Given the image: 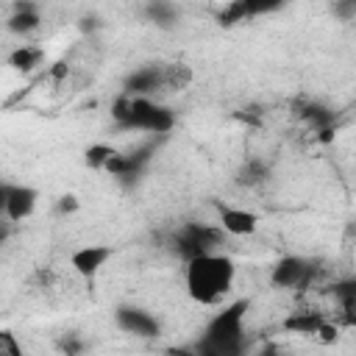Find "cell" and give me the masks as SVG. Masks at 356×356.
<instances>
[{"mask_svg":"<svg viewBox=\"0 0 356 356\" xmlns=\"http://www.w3.org/2000/svg\"><path fill=\"white\" fill-rule=\"evenodd\" d=\"M234 278H236V264L231 256L220 250H209L186 259V273H184L186 295L200 306H222L234 289Z\"/></svg>","mask_w":356,"mask_h":356,"instance_id":"6da1fadb","label":"cell"},{"mask_svg":"<svg viewBox=\"0 0 356 356\" xmlns=\"http://www.w3.org/2000/svg\"><path fill=\"white\" fill-rule=\"evenodd\" d=\"M111 120L120 128H134V131H147V134H167L175 125V114L167 106L153 103L150 97H136V95H120L111 106Z\"/></svg>","mask_w":356,"mask_h":356,"instance_id":"7a4b0ae2","label":"cell"},{"mask_svg":"<svg viewBox=\"0 0 356 356\" xmlns=\"http://www.w3.org/2000/svg\"><path fill=\"white\" fill-rule=\"evenodd\" d=\"M248 312V300L222 303V309L206 325V345L203 350L211 353H236L242 339V317Z\"/></svg>","mask_w":356,"mask_h":356,"instance_id":"3957f363","label":"cell"},{"mask_svg":"<svg viewBox=\"0 0 356 356\" xmlns=\"http://www.w3.org/2000/svg\"><path fill=\"white\" fill-rule=\"evenodd\" d=\"M222 239V228H211V225H200V222H189L184 225L178 234H175V250L178 256L186 261L197 253H209V250H217Z\"/></svg>","mask_w":356,"mask_h":356,"instance_id":"277c9868","label":"cell"},{"mask_svg":"<svg viewBox=\"0 0 356 356\" xmlns=\"http://www.w3.org/2000/svg\"><path fill=\"white\" fill-rule=\"evenodd\" d=\"M312 275H314V267H312L309 259H303V256H284V259L275 261V267L270 273V281L278 289H300V286H306V281Z\"/></svg>","mask_w":356,"mask_h":356,"instance_id":"5b68a950","label":"cell"},{"mask_svg":"<svg viewBox=\"0 0 356 356\" xmlns=\"http://www.w3.org/2000/svg\"><path fill=\"white\" fill-rule=\"evenodd\" d=\"M111 256H114L111 245H81V248H75L70 253V267H72L75 275L89 281V278H95L108 264Z\"/></svg>","mask_w":356,"mask_h":356,"instance_id":"8992f818","label":"cell"},{"mask_svg":"<svg viewBox=\"0 0 356 356\" xmlns=\"http://www.w3.org/2000/svg\"><path fill=\"white\" fill-rule=\"evenodd\" d=\"M39 197H42V195H39V189H36V186H28V184H8L6 209H3L6 220H11L14 225H17V222H22V220H28V217L36 211Z\"/></svg>","mask_w":356,"mask_h":356,"instance_id":"52a82bcc","label":"cell"},{"mask_svg":"<svg viewBox=\"0 0 356 356\" xmlns=\"http://www.w3.org/2000/svg\"><path fill=\"white\" fill-rule=\"evenodd\" d=\"M259 214L250 209H239V206H222L217 214V225L222 228V234L228 236H253L259 231Z\"/></svg>","mask_w":356,"mask_h":356,"instance_id":"ba28073f","label":"cell"},{"mask_svg":"<svg viewBox=\"0 0 356 356\" xmlns=\"http://www.w3.org/2000/svg\"><path fill=\"white\" fill-rule=\"evenodd\" d=\"M114 323L125 334H136V337H156L159 334V320L139 306H120L114 312Z\"/></svg>","mask_w":356,"mask_h":356,"instance_id":"9c48e42d","label":"cell"},{"mask_svg":"<svg viewBox=\"0 0 356 356\" xmlns=\"http://www.w3.org/2000/svg\"><path fill=\"white\" fill-rule=\"evenodd\" d=\"M289 0H234L225 11L228 22H239V19H250V17H261V14H273L278 8H284Z\"/></svg>","mask_w":356,"mask_h":356,"instance_id":"30bf717a","label":"cell"},{"mask_svg":"<svg viewBox=\"0 0 356 356\" xmlns=\"http://www.w3.org/2000/svg\"><path fill=\"white\" fill-rule=\"evenodd\" d=\"M6 28L14 33V36H31L42 28V17L36 11V6H28V3H17V8L11 11V17L6 19Z\"/></svg>","mask_w":356,"mask_h":356,"instance_id":"8fae6325","label":"cell"},{"mask_svg":"<svg viewBox=\"0 0 356 356\" xmlns=\"http://www.w3.org/2000/svg\"><path fill=\"white\" fill-rule=\"evenodd\" d=\"M156 86H161V67H142L134 70V75L125 81V95L147 97L150 92H156Z\"/></svg>","mask_w":356,"mask_h":356,"instance_id":"7c38bea8","label":"cell"},{"mask_svg":"<svg viewBox=\"0 0 356 356\" xmlns=\"http://www.w3.org/2000/svg\"><path fill=\"white\" fill-rule=\"evenodd\" d=\"M42 58H44V53H42L39 47H33V44H19V47L8 56V67L17 70V72H31V70H36V67L42 64Z\"/></svg>","mask_w":356,"mask_h":356,"instance_id":"4fadbf2b","label":"cell"},{"mask_svg":"<svg viewBox=\"0 0 356 356\" xmlns=\"http://www.w3.org/2000/svg\"><path fill=\"white\" fill-rule=\"evenodd\" d=\"M189 81H192V70L186 64H167V67H161V86L184 89Z\"/></svg>","mask_w":356,"mask_h":356,"instance_id":"5bb4252c","label":"cell"},{"mask_svg":"<svg viewBox=\"0 0 356 356\" xmlns=\"http://www.w3.org/2000/svg\"><path fill=\"white\" fill-rule=\"evenodd\" d=\"M114 153H117V147H111V145H106V142H95V145L86 147L83 161H86L89 170H106V164L111 161Z\"/></svg>","mask_w":356,"mask_h":356,"instance_id":"9a60e30c","label":"cell"},{"mask_svg":"<svg viewBox=\"0 0 356 356\" xmlns=\"http://www.w3.org/2000/svg\"><path fill=\"white\" fill-rule=\"evenodd\" d=\"M300 117H303L314 131H325V128L334 122V114H331L328 108L317 106V103H306V108L300 111Z\"/></svg>","mask_w":356,"mask_h":356,"instance_id":"2e32d148","label":"cell"},{"mask_svg":"<svg viewBox=\"0 0 356 356\" xmlns=\"http://www.w3.org/2000/svg\"><path fill=\"white\" fill-rule=\"evenodd\" d=\"M320 325H323V317H320V314H312V312L286 320V328H289V331H300V334H317Z\"/></svg>","mask_w":356,"mask_h":356,"instance_id":"e0dca14e","label":"cell"},{"mask_svg":"<svg viewBox=\"0 0 356 356\" xmlns=\"http://www.w3.org/2000/svg\"><path fill=\"white\" fill-rule=\"evenodd\" d=\"M0 356H22V342L8 328H0Z\"/></svg>","mask_w":356,"mask_h":356,"instance_id":"ac0fdd59","label":"cell"},{"mask_svg":"<svg viewBox=\"0 0 356 356\" xmlns=\"http://www.w3.org/2000/svg\"><path fill=\"white\" fill-rule=\"evenodd\" d=\"M81 209V200L75 195H61L56 200V214H75Z\"/></svg>","mask_w":356,"mask_h":356,"instance_id":"d6986e66","label":"cell"},{"mask_svg":"<svg viewBox=\"0 0 356 356\" xmlns=\"http://www.w3.org/2000/svg\"><path fill=\"white\" fill-rule=\"evenodd\" d=\"M6 195H8V181H0V214L6 209Z\"/></svg>","mask_w":356,"mask_h":356,"instance_id":"ffe728a7","label":"cell"}]
</instances>
